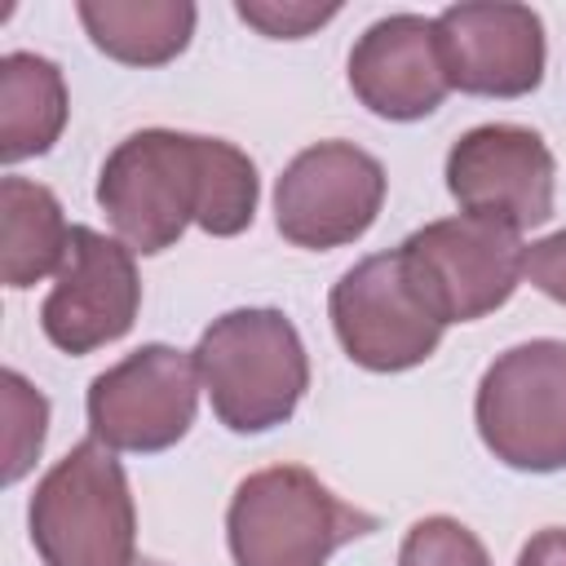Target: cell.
Masks as SVG:
<instances>
[{"label": "cell", "instance_id": "3", "mask_svg": "<svg viewBox=\"0 0 566 566\" xmlns=\"http://www.w3.org/2000/svg\"><path fill=\"white\" fill-rule=\"evenodd\" d=\"M376 526V513L345 504L301 464L248 473L226 509L234 566H327L336 548L371 535Z\"/></svg>", "mask_w": 566, "mask_h": 566}, {"label": "cell", "instance_id": "18", "mask_svg": "<svg viewBox=\"0 0 566 566\" xmlns=\"http://www.w3.org/2000/svg\"><path fill=\"white\" fill-rule=\"evenodd\" d=\"M398 566H491L486 544L455 517H420L398 548Z\"/></svg>", "mask_w": 566, "mask_h": 566}, {"label": "cell", "instance_id": "17", "mask_svg": "<svg viewBox=\"0 0 566 566\" xmlns=\"http://www.w3.org/2000/svg\"><path fill=\"white\" fill-rule=\"evenodd\" d=\"M0 407H4V482H22L49 433V398L13 367L0 371Z\"/></svg>", "mask_w": 566, "mask_h": 566}, {"label": "cell", "instance_id": "6", "mask_svg": "<svg viewBox=\"0 0 566 566\" xmlns=\"http://www.w3.org/2000/svg\"><path fill=\"white\" fill-rule=\"evenodd\" d=\"M398 252L429 310L451 327L486 318L517 292L526 248L517 230L460 212L411 230Z\"/></svg>", "mask_w": 566, "mask_h": 566}, {"label": "cell", "instance_id": "12", "mask_svg": "<svg viewBox=\"0 0 566 566\" xmlns=\"http://www.w3.org/2000/svg\"><path fill=\"white\" fill-rule=\"evenodd\" d=\"M447 80L473 97H526L544 80L548 44L531 4L464 0L438 13Z\"/></svg>", "mask_w": 566, "mask_h": 566}, {"label": "cell", "instance_id": "7", "mask_svg": "<svg viewBox=\"0 0 566 566\" xmlns=\"http://www.w3.org/2000/svg\"><path fill=\"white\" fill-rule=\"evenodd\" d=\"M199 363L195 349L150 340L97 371L88 385V429L111 451L155 455L177 447L199 411Z\"/></svg>", "mask_w": 566, "mask_h": 566}, {"label": "cell", "instance_id": "13", "mask_svg": "<svg viewBox=\"0 0 566 566\" xmlns=\"http://www.w3.org/2000/svg\"><path fill=\"white\" fill-rule=\"evenodd\" d=\"M349 88L371 115L394 124L433 115L451 93L438 18L389 13L371 22L349 49Z\"/></svg>", "mask_w": 566, "mask_h": 566}, {"label": "cell", "instance_id": "19", "mask_svg": "<svg viewBox=\"0 0 566 566\" xmlns=\"http://www.w3.org/2000/svg\"><path fill=\"white\" fill-rule=\"evenodd\" d=\"M234 13L270 40H305L310 31L332 22L340 13V4L336 0H327V4H314V0H239Z\"/></svg>", "mask_w": 566, "mask_h": 566}, {"label": "cell", "instance_id": "21", "mask_svg": "<svg viewBox=\"0 0 566 566\" xmlns=\"http://www.w3.org/2000/svg\"><path fill=\"white\" fill-rule=\"evenodd\" d=\"M513 566H566V526H544V531H535V535L522 544V553H517Z\"/></svg>", "mask_w": 566, "mask_h": 566}, {"label": "cell", "instance_id": "22", "mask_svg": "<svg viewBox=\"0 0 566 566\" xmlns=\"http://www.w3.org/2000/svg\"><path fill=\"white\" fill-rule=\"evenodd\" d=\"M133 566H168V562H155V557H137Z\"/></svg>", "mask_w": 566, "mask_h": 566}, {"label": "cell", "instance_id": "15", "mask_svg": "<svg viewBox=\"0 0 566 566\" xmlns=\"http://www.w3.org/2000/svg\"><path fill=\"white\" fill-rule=\"evenodd\" d=\"M88 40L124 66H164L186 53L199 9L190 0H80Z\"/></svg>", "mask_w": 566, "mask_h": 566}, {"label": "cell", "instance_id": "11", "mask_svg": "<svg viewBox=\"0 0 566 566\" xmlns=\"http://www.w3.org/2000/svg\"><path fill=\"white\" fill-rule=\"evenodd\" d=\"M142 310V274L133 248L93 226H71L66 261L40 305V327L62 354H93L133 332Z\"/></svg>", "mask_w": 566, "mask_h": 566}, {"label": "cell", "instance_id": "20", "mask_svg": "<svg viewBox=\"0 0 566 566\" xmlns=\"http://www.w3.org/2000/svg\"><path fill=\"white\" fill-rule=\"evenodd\" d=\"M522 279L535 283L548 301L566 305V230H557L548 239H535L522 252Z\"/></svg>", "mask_w": 566, "mask_h": 566}, {"label": "cell", "instance_id": "14", "mask_svg": "<svg viewBox=\"0 0 566 566\" xmlns=\"http://www.w3.org/2000/svg\"><path fill=\"white\" fill-rule=\"evenodd\" d=\"M71 115L62 66L40 53L0 57V159L22 164L49 155Z\"/></svg>", "mask_w": 566, "mask_h": 566}, {"label": "cell", "instance_id": "10", "mask_svg": "<svg viewBox=\"0 0 566 566\" xmlns=\"http://www.w3.org/2000/svg\"><path fill=\"white\" fill-rule=\"evenodd\" d=\"M553 150L535 128L478 124L447 150V190L460 212L526 230L553 217Z\"/></svg>", "mask_w": 566, "mask_h": 566}, {"label": "cell", "instance_id": "4", "mask_svg": "<svg viewBox=\"0 0 566 566\" xmlns=\"http://www.w3.org/2000/svg\"><path fill=\"white\" fill-rule=\"evenodd\" d=\"M31 544L44 566H133L137 509L115 451L97 438L75 442L35 486L27 509Z\"/></svg>", "mask_w": 566, "mask_h": 566}, {"label": "cell", "instance_id": "2", "mask_svg": "<svg viewBox=\"0 0 566 566\" xmlns=\"http://www.w3.org/2000/svg\"><path fill=\"white\" fill-rule=\"evenodd\" d=\"M199 380L230 433H265L301 407L310 354L283 310L252 305L212 318L195 345Z\"/></svg>", "mask_w": 566, "mask_h": 566}, {"label": "cell", "instance_id": "9", "mask_svg": "<svg viewBox=\"0 0 566 566\" xmlns=\"http://www.w3.org/2000/svg\"><path fill=\"white\" fill-rule=\"evenodd\" d=\"M385 190L389 177L376 155L354 142H314L274 186V226L296 248H345L371 230Z\"/></svg>", "mask_w": 566, "mask_h": 566}, {"label": "cell", "instance_id": "5", "mask_svg": "<svg viewBox=\"0 0 566 566\" xmlns=\"http://www.w3.org/2000/svg\"><path fill=\"white\" fill-rule=\"evenodd\" d=\"M473 420L486 451L522 473L566 469V340H522L482 371Z\"/></svg>", "mask_w": 566, "mask_h": 566}, {"label": "cell", "instance_id": "16", "mask_svg": "<svg viewBox=\"0 0 566 566\" xmlns=\"http://www.w3.org/2000/svg\"><path fill=\"white\" fill-rule=\"evenodd\" d=\"M71 226L49 186L27 177L0 181V274L9 287H31L62 270Z\"/></svg>", "mask_w": 566, "mask_h": 566}, {"label": "cell", "instance_id": "8", "mask_svg": "<svg viewBox=\"0 0 566 566\" xmlns=\"http://www.w3.org/2000/svg\"><path fill=\"white\" fill-rule=\"evenodd\" d=\"M327 314L349 363L367 371L420 367L447 332V323L411 283L398 248L371 252L358 265H349L327 296Z\"/></svg>", "mask_w": 566, "mask_h": 566}, {"label": "cell", "instance_id": "1", "mask_svg": "<svg viewBox=\"0 0 566 566\" xmlns=\"http://www.w3.org/2000/svg\"><path fill=\"white\" fill-rule=\"evenodd\" d=\"M256 199L261 177L248 150L177 128L128 133L97 172V208L119 243L142 256L168 252L186 226L212 239L243 234L256 217Z\"/></svg>", "mask_w": 566, "mask_h": 566}]
</instances>
